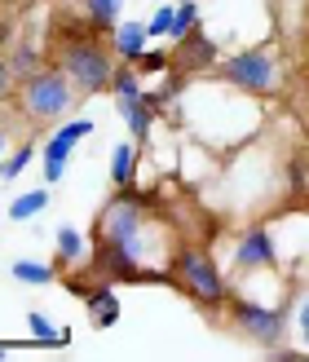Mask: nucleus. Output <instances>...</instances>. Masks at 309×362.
<instances>
[{
  "instance_id": "f257e3e1",
  "label": "nucleus",
  "mask_w": 309,
  "mask_h": 362,
  "mask_svg": "<svg viewBox=\"0 0 309 362\" xmlns=\"http://www.w3.org/2000/svg\"><path fill=\"white\" fill-rule=\"evenodd\" d=\"M58 71H66V80L76 84V93H102L115 80L111 49L98 40V31H76L58 45Z\"/></svg>"
},
{
  "instance_id": "f03ea898",
  "label": "nucleus",
  "mask_w": 309,
  "mask_h": 362,
  "mask_svg": "<svg viewBox=\"0 0 309 362\" xmlns=\"http://www.w3.org/2000/svg\"><path fill=\"white\" fill-rule=\"evenodd\" d=\"M173 283L194 305H204V310H226L230 305V279L221 274V265L199 247H181L173 257Z\"/></svg>"
},
{
  "instance_id": "7ed1b4c3",
  "label": "nucleus",
  "mask_w": 309,
  "mask_h": 362,
  "mask_svg": "<svg viewBox=\"0 0 309 362\" xmlns=\"http://www.w3.org/2000/svg\"><path fill=\"white\" fill-rule=\"evenodd\" d=\"M76 102V84L66 80V71H35L18 84V111L31 124H53L71 111Z\"/></svg>"
},
{
  "instance_id": "20e7f679",
  "label": "nucleus",
  "mask_w": 309,
  "mask_h": 362,
  "mask_svg": "<svg viewBox=\"0 0 309 362\" xmlns=\"http://www.w3.org/2000/svg\"><path fill=\"white\" fill-rule=\"evenodd\" d=\"M216 76L247 98H269L279 88V58L269 49H243L234 58L216 62Z\"/></svg>"
},
{
  "instance_id": "39448f33",
  "label": "nucleus",
  "mask_w": 309,
  "mask_h": 362,
  "mask_svg": "<svg viewBox=\"0 0 309 362\" xmlns=\"http://www.w3.org/2000/svg\"><path fill=\"white\" fill-rule=\"evenodd\" d=\"M230 314H234V327L243 336H252L257 345H279L283 327H287V310L279 305H257V300H230Z\"/></svg>"
},
{
  "instance_id": "423d86ee",
  "label": "nucleus",
  "mask_w": 309,
  "mask_h": 362,
  "mask_svg": "<svg viewBox=\"0 0 309 362\" xmlns=\"http://www.w3.org/2000/svg\"><path fill=\"white\" fill-rule=\"evenodd\" d=\"M88 133H93V119H71V124H62V129L45 141V181H49V186L66 177V155L76 151Z\"/></svg>"
},
{
  "instance_id": "0eeeda50",
  "label": "nucleus",
  "mask_w": 309,
  "mask_h": 362,
  "mask_svg": "<svg viewBox=\"0 0 309 362\" xmlns=\"http://www.w3.org/2000/svg\"><path fill=\"white\" fill-rule=\"evenodd\" d=\"M221 62V53H216V40H208L204 31H190L186 40H177V49H173V71L177 76H190V71H208V66H216Z\"/></svg>"
},
{
  "instance_id": "6e6552de",
  "label": "nucleus",
  "mask_w": 309,
  "mask_h": 362,
  "mask_svg": "<svg viewBox=\"0 0 309 362\" xmlns=\"http://www.w3.org/2000/svg\"><path fill=\"white\" fill-rule=\"evenodd\" d=\"M234 261H239V269H269L279 261V252H274V239H269V230H247L239 247H234Z\"/></svg>"
},
{
  "instance_id": "1a4fd4ad",
  "label": "nucleus",
  "mask_w": 309,
  "mask_h": 362,
  "mask_svg": "<svg viewBox=\"0 0 309 362\" xmlns=\"http://www.w3.org/2000/svg\"><path fill=\"white\" fill-rule=\"evenodd\" d=\"M84 310H88V322L93 327H115L119 322V296L111 292V283H98V287H88V296H84Z\"/></svg>"
},
{
  "instance_id": "9d476101",
  "label": "nucleus",
  "mask_w": 309,
  "mask_h": 362,
  "mask_svg": "<svg viewBox=\"0 0 309 362\" xmlns=\"http://www.w3.org/2000/svg\"><path fill=\"white\" fill-rule=\"evenodd\" d=\"M146 40H151L146 23H119V27L111 31L115 58H124V62H137V58H141V49H146Z\"/></svg>"
},
{
  "instance_id": "9b49d317",
  "label": "nucleus",
  "mask_w": 309,
  "mask_h": 362,
  "mask_svg": "<svg viewBox=\"0 0 309 362\" xmlns=\"http://www.w3.org/2000/svg\"><path fill=\"white\" fill-rule=\"evenodd\" d=\"M84 13H88V23H93V31L106 35V31H115V27H119L124 0H84Z\"/></svg>"
},
{
  "instance_id": "f8f14e48",
  "label": "nucleus",
  "mask_w": 309,
  "mask_h": 362,
  "mask_svg": "<svg viewBox=\"0 0 309 362\" xmlns=\"http://www.w3.org/2000/svg\"><path fill=\"white\" fill-rule=\"evenodd\" d=\"M111 93H115V106L124 111V106L141 102V80L133 66H115V80H111Z\"/></svg>"
},
{
  "instance_id": "ddd939ff",
  "label": "nucleus",
  "mask_w": 309,
  "mask_h": 362,
  "mask_svg": "<svg viewBox=\"0 0 309 362\" xmlns=\"http://www.w3.org/2000/svg\"><path fill=\"white\" fill-rule=\"evenodd\" d=\"M88 257V243H84V234L76 226H62L58 230V265H80Z\"/></svg>"
},
{
  "instance_id": "4468645a",
  "label": "nucleus",
  "mask_w": 309,
  "mask_h": 362,
  "mask_svg": "<svg viewBox=\"0 0 309 362\" xmlns=\"http://www.w3.org/2000/svg\"><path fill=\"white\" fill-rule=\"evenodd\" d=\"M45 208H49V190H27L9 204V221H31V216H40Z\"/></svg>"
},
{
  "instance_id": "2eb2a0df",
  "label": "nucleus",
  "mask_w": 309,
  "mask_h": 362,
  "mask_svg": "<svg viewBox=\"0 0 309 362\" xmlns=\"http://www.w3.org/2000/svg\"><path fill=\"white\" fill-rule=\"evenodd\" d=\"M9 274H13L18 283L45 287V283H53V265H45V261H13V265H9Z\"/></svg>"
},
{
  "instance_id": "dca6fc26",
  "label": "nucleus",
  "mask_w": 309,
  "mask_h": 362,
  "mask_svg": "<svg viewBox=\"0 0 309 362\" xmlns=\"http://www.w3.org/2000/svg\"><path fill=\"white\" fill-rule=\"evenodd\" d=\"M119 115L129 119V133H133V137H141V141L151 137V124H155V115H151V106H146V102H133V106H124Z\"/></svg>"
},
{
  "instance_id": "f3484780",
  "label": "nucleus",
  "mask_w": 309,
  "mask_h": 362,
  "mask_svg": "<svg viewBox=\"0 0 309 362\" xmlns=\"http://www.w3.org/2000/svg\"><path fill=\"white\" fill-rule=\"evenodd\" d=\"M199 27V5H194V0H181V5H177V13H173V40H186V35Z\"/></svg>"
},
{
  "instance_id": "a211bd4d",
  "label": "nucleus",
  "mask_w": 309,
  "mask_h": 362,
  "mask_svg": "<svg viewBox=\"0 0 309 362\" xmlns=\"http://www.w3.org/2000/svg\"><path fill=\"white\" fill-rule=\"evenodd\" d=\"M27 332H31L35 340H45V345H62V340H66V332H58L40 310H31V314H27Z\"/></svg>"
},
{
  "instance_id": "6ab92c4d",
  "label": "nucleus",
  "mask_w": 309,
  "mask_h": 362,
  "mask_svg": "<svg viewBox=\"0 0 309 362\" xmlns=\"http://www.w3.org/2000/svg\"><path fill=\"white\" fill-rule=\"evenodd\" d=\"M9 62H13V71H18V80H27V76H35V71H40V49H35V45H18V49L9 53Z\"/></svg>"
},
{
  "instance_id": "aec40b11",
  "label": "nucleus",
  "mask_w": 309,
  "mask_h": 362,
  "mask_svg": "<svg viewBox=\"0 0 309 362\" xmlns=\"http://www.w3.org/2000/svg\"><path fill=\"white\" fill-rule=\"evenodd\" d=\"M111 177H115V186H133V146H115Z\"/></svg>"
},
{
  "instance_id": "412c9836",
  "label": "nucleus",
  "mask_w": 309,
  "mask_h": 362,
  "mask_svg": "<svg viewBox=\"0 0 309 362\" xmlns=\"http://www.w3.org/2000/svg\"><path fill=\"white\" fill-rule=\"evenodd\" d=\"M31 159H35V146H18L9 159H0V177H5V181H13V177H23L27 173V164H31Z\"/></svg>"
},
{
  "instance_id": "4be33fe9",
  "label": "nucleus",
  "mask_w": 309,
  "mask_h": 362,
  "mask_svg": "<svg viewBox=\"0 0 309 362\" xmlns=\"http://www.w3.org/2000/svg\"><path fill=\"white\" fill-rule=\"evenodd\" d=\"M168 66H173V53H163V49H141V58H137L141 76H159V71H168Z\"/></svg>"
},
{
  "instance_id": "5701e85b",
  "label": "nucleus",
  "mask_w": 309,
  "mask_h": 362,
  "mask_svg": "<svg viewBox=\"0 0 309 362\" xmlns=\"http://www.w3.org/2000/svg\"><path fill=\"white\" fill-rule=\"evenodd\" d=\"M173 13H177V5H163V9H155V18L146 23V31H151V35H168V31H173Z\"/></svg>"
},
{
  "instance_id": "b1692460",
  "label": "nucleus",
  "mask_w": 309,
  "mask_h": 362,
  "mask_svg": "<svg viewBox=\"0 0 309 362\" xmlns=\"http://www.w3.org/2000/svg\"><path fill=\"white\" fill-rule=\"evenodd\" d=\"M13 80H18V71H13V62L5 58V53H0V102L13 93Z\"/></svg>"
},
{
  "instance_id": "393cba45",
  "label": "nucleus",
  "mask_w": 309,
  "mask_h": 362,
  "mask_svg": "<svg viewBox=\"0 0 309 362\" xmlns=\"http://www.w3.org/2000/svg\"><path fill=\"white\" fill-rule=\"evenodd\" d=\"M296 322H301V332H305V327H309V296H305V300H301V318H296Z\"/></svg>"
},
{
  "instance_id": "a878e982",
  "label": "nucleus",
  "mask_w": 309,
  "mask_h": 362,
  "mask_svg": "<svg viewBox=\"0 0 309 362\" xmlns=\"http://www.w3.org/2000/svg\"><path fill=\"white\" fill-rule=\"evenodd\" d=\"M9 40V23H5V18H0V45H5Z\"/></svg>"
},
{
  "instance_id": "bb28decb",
  "label": "nucleus",
  "mask_w": 309,
  "mask_h": 362,
  "mask_svg": "<svg viewBox=\"0 0 309 362\" xmlns=\"http://www.w3.org/2000/svg\"><path fill=\"white\" fill-rule=\"evenodd\" d=\"M5 358H9V345H0V362H5Z\"/></svg>"
},
{
  "instance_id": "cd10ccee",
  "label": "nucleus",
  "mask_w": 309,
  "mask_h": 362,
  "mask_svg": "<svg viewBox=\"0 0 309 362\" xmlns=\"http://www.w3.org/2000/svg\"><path fill=\"white\" fill-rule=\"evenodd\" d=\"M0 159H5V133H0Z\"/></svg>"
},
{
  "instance_id": "c85d7f7f",
  "label": "nucleus",
  "mask_w": 309,
  "mask_h": 362,
  "mask_svg": "<svg viewBox=\"0 0 309 362\" xmlns=\"http://www.w3.org/2000/svg\"><path fill=\"white\" fill-rule=\"evenodd\" d=\"M305 345H309V327H305Z\"/></svg>"
},
{
  "instance_id": "c756f323",
  "label": "nucleus",
  "mask_w": 309,
  "mask_h": 362,
  "mask_svg": "<svg viewBox=\"0 0 309 362\" xmlns=\"http://www.w3.org/2000/svg\"><path fill=\"white\" fill-rule=\"evenodd\" d=\"M305 18H309V13H305Z\"/></svg>"
}]
</instances>
